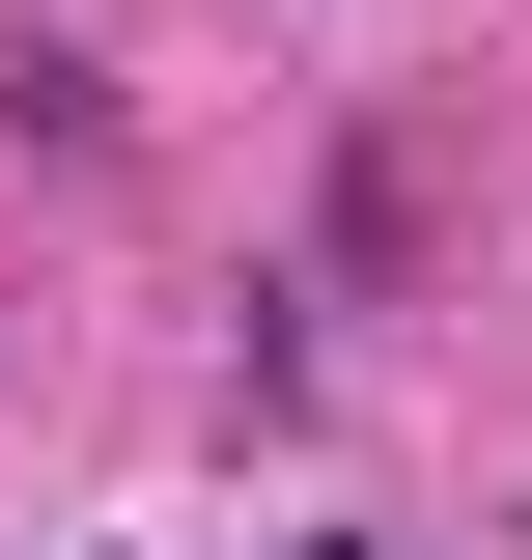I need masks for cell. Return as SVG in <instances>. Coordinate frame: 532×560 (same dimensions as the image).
<instances>
[{"label": "cell", "instance_id": "6da1fadb", "mask_svg": "<svg viewBox=\"0 0 532 560\" xmlns=\"http://www.w3.org/2000/svg\"><path fill=\"white\" fill-rule=\"evenodd\" d=\"M280 560H393V533H280Z\"/></svg>", "mask_w": 532, "mask_h": 560}]
</instances>
